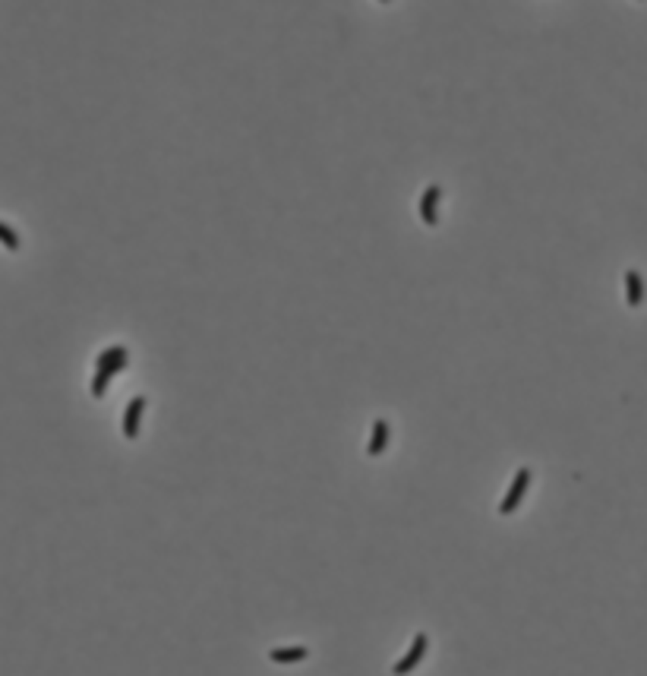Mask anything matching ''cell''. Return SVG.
<instances>
[{
    "instance_id": "6da1fadb",
    "label": "cell",
    "mask_w": 647,
    "mask_h": 676,
    "mask_svg": "<svg viewBox=\"0 0 647 676\" xmlns=\"http://www.w3.org/2000/svg\"><path fill=\"white\" fill-rule=\"evenodd\" d=\"M123 367H127V348H121V345H114V348H107L105 354L95 361V379H92V395L95 399H101L107 389V383H111V376L114 373H121Z\"/></svg>"
},
{
    "instance_id": "7a4b0ae2",
    "label": "cell",
    "mask_w": 647,
    "mask_h": 676,
    "mask_svg": "<svg viewBox=\"0 0 647 676\" xmlns=\"http://www.w3.org/2000/svg\"><path fill=\"white\" fill-rule=\"evenodd\" d=\"M527 487H531V468H518V474L512 480V490L505 493V499L499 503V515H512L521 505V499H524Z\"/></svg>"
},
{
    "instance_id": "3957f363",
    "label": "cell",
    "mask_w": 647,
    "mask_h": 676,
    "mask_svg": "<svg viewBox=\"0 0 647 676\" xmlns=\"http://www.w3.org/2000/svg\"><path fill=\"white\" fill-rule=\"evenodd\" d=\"M427 648H429V639H427V635H423V632H420V635H414V645H411V651H407V655L401 657V661L395 664V667H391V673H395V676H405V673H411V670L417 667L420 661H423V655H427Z\"/></svg>"
},
{
    "instance_id": "277c9868",
    "label": "cell",
    "mask_w": 647,
    "mask_h": 676,
    "mask_svg": "<svg viewBox=\"0 0 647 676\" xmlns=\"http://www.w3.org/2000/svg\"><path fill=\"white\" fill-rule=\"evenodd\" d=\"M143 411H145V399L143 395H136V399L127 405V411H123V436H127V440H136V436H139Z\"/></svg>"
},
{
    "instance_id": "5b68a950",
    "label": "cell",
    "mask_w": 647,
    "mask_h": 676,
    "mask_svg": "<svg viewBox=\"0 0 647 676\" xmlns=\"http://www.w3.org/2000/svg\"><path fill=\"white\" fill-rule=\"evenodd\" d=\"M439 196H442V187L439 184H429L427 190H423V196H420V218L427 221V225H436V221H439V212H436V206H439Z\"/></svg>"
},
{
    "instance_id": "8992f818",
    "label": "cell",
    "mask_w": 647,
    "mask_h": 676,
    "mask_svg": "<svg viewBox=\"0 0 647 676\" xmlns=\"http://www.w3.org/2000/svg\"><path fill=\"white\" fill-rule=\"evenodd\" d=\"M385 446H389V420L379 417L376 424H373V436H370V446H366V452H370V456H382Z\"/></svg>"
},
{
    "instance_id": "52a82bcc",
    "label": "cell",
    "mask_w": 647,
    "mask_h": 676,
    "mask_svg": "<svg viewBox=\"0 0 647 676\" xmlns=\"http://www.w3.org/2000/svg\"><path fill=\"white\" fill-rule=\"evenodd\" d=\"M626 297H628V306H641L644 304V281L635 269L626 272Z\"/></svg>"
},
{
    "instance_id": "ba28073f",
    "label": "cell",
    "mask_w": 647,
    "mask_h": 676,
    "mask_svg": "<svg viewBox=\"0 0 647 676\" xmlns=\"http://www.w3.org/2000/svg\"><path fill=\"white\" fill-rule=\"evenodd\" d=\"M269 657L275 664H300L306 661V648L294 645V648H275V651H269Z\"/></svg>"
},
{
    "instance_id": "9c48e42d",
    "label": "cell",
    "mask_w": 647,
    "mask_h": 676,
    "mask_svg": "<svg viewBox=\"0 0 647 676\" xmlns=\"http://www.w3.org/2000/svg\"><path fill=\"white\" fill-rule=\"evenodd\" d=\"M0 243H3L7 250H19V234H16L10 225H3V221H0Z\"/></svg>"
}]
</instances>
